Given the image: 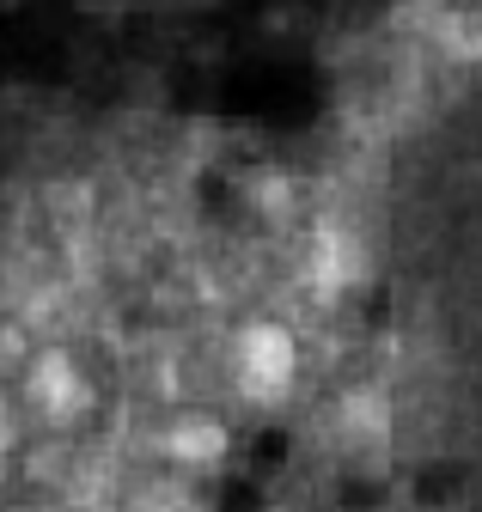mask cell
<instances>
[{
	"label": "cell",
	"instance_id": "cell-1",
	"mask_svg": "<svg viewBox=\"0 0 482 512\" xmlns=\"http://www.w3.org/2000/svg\"><path fill=\"white\" fill-rule=\"evenodd\" d=\"M232 366H238V391L251 403H281L299 354H293V336L281 324H245L232 342Z\"/></svg>",
	"mask_w": 482,
	"mask_h": 512
},
{
	"label": "cell",
	"instance_id": "cell-2",
	"mask_svg": "<svg viewBox=\"0 0 482 512\" xmlns=\"http://www.w3.org/2000/svg\"><path fill=\"white\" fill-rule=\"evenodd\" d=\"M31 397H37V409H43L49 421H74V415L86 409V378L74 372L68 354H43L37 372H31Z\"/></svg>",
	"mask_w": 482,
	"mask_h": 512
},
{
	"label": "cell",
	"instance_id": "cell-3",
	"mask_svg": "<svg viewBox=\"0 0 482 512\" xmlns=\"http://www.w3.org/2000/svg\"><path fill=\"white\" fill-rule=\"evenodd\" d=\"M165 452L184 464V470H208V464H220V458H226V427H220V421H208V415H190V421H177V427H171Z\"/></svg>",
	"mask_w": 482,
	"mask_h": 512
},
{
	"label": "cell",
	"instance_id": "cell-4",
	"mask_svg": "<svg viewBox=\"0 0 482 512\" xmlns=\"http://www.w3.org/2000/svg\"><path fill=\"white\" fill-rule=\"evenodd\" d=\"M342 439H354L360 452H385V409L373 397H354L342 409Z\"/></svg>",
	"mask_w": 482,
	"mask_h": 512
}]
</instances>
